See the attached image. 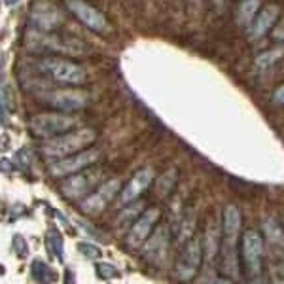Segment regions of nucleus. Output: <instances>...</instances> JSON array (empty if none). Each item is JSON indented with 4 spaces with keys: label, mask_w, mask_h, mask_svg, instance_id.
I'll return each mask as SVG.
<instances>
[{
    "label": "nucleus",
    "mask_w": 284,
    "mask_h": 284,
    "mask_svg": "<svg viewBox=\"0 0 284 284\" xmlns=\"http://www.w3.org/2000/svg\"><path fill=\"white\" fill-rule=\"evenodd\" d=\"M95 139H97V133L89 127L76 129V131H66L47 140L46 144L40 148V152L49 161H57V159H63L66 156H72L76 152L86 150L87 146H91L95 142Z\"/></svg>",
    "instance_id": "obj_1"
},
{
    "label": "nucleus",
    "mask_w": 284,
    "mask_h": 284,
    "mask_svg": "<svg viewBox=\"0 0 284 284\" xmlns=\"http://www.w3.org/2000/svg\"><path fill=\"white\" fill-rule=\"evenodd\" d=\"M36 68L61 86H82L87 82L86 70L80 65L63 59V57H46V59L36 63Z\"/></svg>",
    "instance_id": "obj_2"
},
{
    "label": "nucleus",
    "mask_w": 284,
    "mask_h": 284,
    "mask_svg": "<svg viewBox=\"0 0 284 284\" xmlns=\"http://www.w3.org/2000/svg\"><path fill=\"white\" fill-rule=\"evenodd\" d=\"M27 46L33 51H53L65 53V55H80L84 53V42L78 38H72L68 34H31L27 38Z\"/></svg>",
    "instance_id": "obj_3"
},
{
    "label": "nucleus",
    "mask_w": 284,
    "mask_h": 284,
    "mask_svg": "<svg viewBox=\"0 0 284 284\" xmlns=\"http://www.w3.org/2000/svg\"><path fill=\"white\" fill-rule=\"evenodd\" d=\"M201 262H203V241L199 237H190L174 265L176 278L180 282H190L199 273Z\"/></svg>",
    "instance_id": "obj_4"
},
{
    "label": "nucleus",
    "mask_w": 284,
    "mask_h": 284,
    "mask_svg": "<svg viewBox=\"0 0 284 284\" xmlns=\"http://www.w3.org/2000/svg\"><path fill=\"white\" fill-rule=\"evenodd\" d=\"M78 125V119L63 114H38L31 119V131L42 139H53L57 135L72 131Z\"/></svg>",
    "instance_id": "obj_5"
},
{
    "label": "nucleus",
    "mask_w": 284,
    "mask_h": 284,
    "mask_svg": "<svg viewBox=\"0 0 284 284\" xmlns=\"http://www.w3.org/2000/svg\"><path fill=\"white\" fill-rule=\"evenodd\" d=\"M99 159V150H82L72 156H66L63 159H57L49 165V174L51 176H70L74 172H80L91 167Z\"/></svg>",
    "instance_id": "obj_6"
},
{
    "label": "nucleus",
    "mask_w": 284,
    "mask_h": 284,
    "mask_svg": "<svg viewBox=\"0 0 284 284\" xmlns=\"http://www.w3.org/2000/svg\"><path fill=\"white\" fill-rule=\"evenodd\" d=\"M262 260H264V243L258 231L248 229L243 235V264L250 277H258L262 273Z\"/></svg>",
    "instance_id": "obj_7"
},
{
    "label": "nucleus",
    "mask_w": 284,
    "mask_h": 284,
    "mask_svg": "<svg viewBox=\"0 0 284 284\" xmlns=\"http://www.w3.org/2000/svg\"><path fill=\"white\" fill-rule=\"evenodd\" d=\"M99 178H100V171H97V169L91 171V169L87 167L84 171L70 174V176L65 180L61 192H63V195L68 199H80L91 192L93 188H95V184L99 182Z\"/></svg>",
    "instance_id": "obj_8"
},
{
    "label": "nucleus",
    "mask_w": 284,
    "mask_h": 284,
    "mask_svg": "<svg viewBox=\"0 0 284 284\" xmlns=\"http://www.w3.org/2000/svg\"><path fill=\"white\" fill-rule=\"evenodd\" d=\"M119 192V180L114 178L110 182H105L102 186L97 188V192H93L91 195H87L82 203H80V211L87 214V216H95L106 209V205L112 201Z\"/></svg>",
    "instance_id": "obj_9"
},
{
    "label": "nucleus",
    "mask_w": 284,
    "mask_h": 284,
    "mask_svg": "<svg viewBox=\"0 0 284 284\" xmlns=\"http://www.w3.org/2000/svg\"><path fill=\"white\" fill-rule=\"evenodd\" d=\"M47 97H44L49 108L61 110V112H78L82 108L87 106V95L82 91H72V89H63V91H51L46 93Z\"/></svg>",
    "instance_id": "obj_10"
},
{
    "label": "nucleus",
    "mask_w": 284,
    "mask_h": 284,
    "mask_svg": "<svg viewBox=\"0 0 284 284\" xmlns=\"http://www.w3.org/2000/svg\"><path fill=\"white\" fill-rule=\"evenodd\" d=\"M158 220H159V209H156V206H152V209H148V211L142 212L139 218L135 220V224L131 225V229L127 233V239H125L127 246L139 248L146 239L150 237V233H152V229L156 227Z\"/></svg>",
    "instance_id": "obj_11"
},
{
    "label": "nucleus",
    "mask_w": 284,
    "mask_h": 284,
    "mask_svg": "<svg viewBox=\"0 0 284 284\" xmlns=\"http://www.w3.org/2000/svg\"><path fill=\"white\" fill-rule=\"evenodd\" d=\"M66 8L76 15L80 23H84L87 29H91L95 33H100L106 29V17L99 10H95L84 0H66Z\"/></svg>",
    "instance_id": "obj_12"
},
{
    "label": "nucleus",
    "mask_w": 284,
    "mask_h": 284,
    "mask_svg": "<svg viewBox=\"0 0 284 284\" xmlns=\"http://www.w3.org/2000/svg\"><path fill=\"white\" fill-rule=\"evenodd\" d=\"M152 180H153L152 169H140L139 172H135V176H133V178L123 186V190L119 192V203H121V205L133 203L135 199L140 197V195L148 190V186L152 184Z\"/></svg>",
    "instance_id": "obj_13"
},
{
    "label": "nucleus",
    "mask_w": 284,
    "mask_h": 284,
    "mask_svg": "<svg viewBox=\"0 0 284 284\" xmlns=\"http://www.w3.org/2000/svg\"><path fill=\"white\" fill-rule=\"evenodd\" d=\"M144 250H142V254H144L146 260H150L152 264H158V262H161L163 260V256H165L167 248H169V229H167L165 225H161V227H158L156 229V233H150V237L144 241Z\"/></svg>",
    "instance_id": "obj_14"
},
{
    "label": "nucleus",
    "mask_w": 284,
    "mask_h": 284,
    "mask_svg": "<svg viewBox=\"0 0 284 284\" xmlns=\"http://www.w3.org/2000/svg\"><path fill=\"white\" fill-rule=\"evenodd\" d=\"M31 21L34 27H38L40 31H53L61 25V13L57 8L49 6V4H38L31 13Z\"/></svg>",
    "instance_id": "obj_15"
},
{
    "label": "nucleus",
    "mask_w": 284,
    "mask_h": 284,
    "mask_svg": "<svg viewBox=\"0 0 284 284\" xmlns=\"http://www.w3.org/2000/svg\"><path fill=\"white\" fill-rule=\"evenodd\" d=\"M278 19V8L277 6H267L264 8L262 12L252 19L250 23V29H248V33H250V38H262L269 29H271Z\"/></svg>",
    "instance_id": "obj_16"
},
{
    "label": "nucleus",
    "mask_w": 284,
    "mask_h": 284,
    "mask_svg": "<svg viewBox=\"0 0 284 284\" xmlns=\"http://www.w3.org/2000/svg\"><path fill=\"white\" fill-rule=\"evenodd\" d=\"M224 222H222V233L225 243H235L237 233L241 229V211L235 205H227L224 211Z\"/></svg>",
    "instance_id": "obj_17"
},
{
    "label": "nucleus",
    "mask_w": 284,
    "mask_h": 284,
    "mask_svg": "<svg viewBox=\"0 0 284 284\" xmlns=\"http://www.w3.org/2000/svg\"><path fill=\"white\" fill-rule=\"evenodd\" d=\"M31 273H33V277L36 282L40 284H51L57 280V275L49 269V265L44 264L42 260H34L33 265H31Z\"/></svg>",
    "instance_id": "obj_18"
},
{
    "label": "nucleus",
    "mask_w": 284,
    "mask_h": 284,
    "mask_svg": "<svg viewBox=\"0 0 284 284\" xmlns=\"http://www.w3.org/2000/svg\"><path fill=\"white\" fill-rule=\"evenodd\" d=\"M46 246H47V252H49V256H53L55 260H59L63 262V237H61V233L51 227L46 235Z\"/></svg>",
    "instance_id": "obj_19"
},
{
    "label": "nucleus",
    "mask_w": 284,
    "mask_h": 284,
    "mask_svg": "<svg viewBox=\"0 0 284 284\" xmlns=\"http://www.w3.org/2000/svg\"><path fill=\"white\" fill-rule=\"evenodd\" d=\"M260 8V0H245L241 6H239L237 12V21L239 25H250L252 19L256 17V12Z\"/></svg>",
    "instance_id": "obj_20"
},
{
    "label": "nucleus",
    "mask_w": 284,
    "mask_h": 284,
    "mask_svg": "<svg viewBox=\"0 0 284 284\" xmlns=\"http://www.w3.org/2000/svg\"><path fill=\"white\" fill-rule=\"evenodd\" d=\"M176 178H178V172L176 169H169L165 174H161L158 180V193L159 197H167L169 193L172 192V188L176 184Z\"/></svg>",
    "instance_id": "obj_21"
},
{
    "label": "nucleus",
    "mask_w": 284,
    "mask_h": 284,
    "mask_svg": "<svg viewBox=\"0 0 284 284\" xmlns=\"http://www.w3.org/2000/svg\"><path fill=\"white\" fill-rule=\"evenodd\" d=\"M264 229L267 239L271 241L273 245L284 246V235H282V227L275 222V220H265L264 222Z\"/></svg>",
    "instance_id": "obj_22"
},
{
    "label": "nucleus",
    "mask_w": 284,
    "mask_h": 284,
    "mask_svg": "<svg viewBox=\"0 0 284 284\" xmlns=\"http://www.w3.org/2000/svg\"><path fill=\"white\" fill-rule=\"evenodd\" d=\"M284 55V49H269L267 53H264V55H260L258 61H256V65L260 66V68H265V66H271L273 63L277 59H280Z\"/></svg>",
    "instance_id": "obj_23"
},
{
    "label": "nucleus",
    "mask_w": 284,
    "mask_h": 284,
    "mask_svg": "<svg viewBox=\"0 0 284 284\" xmlns=\"http://www.w3.org/2000/svg\"><path fill=\"white\" fill-rule=\"evenodd\" d=\"M78 250L89 260H99L100 258V248L95 245H89V243H80Z\"/></svg>",
    "instance_id": "obj_24"
},
{
    "label": "nucleus",
    "mask_w": 284,
    "mask_h": 284,
    "mask_svg": "<svg viewBox=\"0 0 284 284\" xmlns=\"http://www.w3.org/2000/svg\"><path fill=\"white\" fill-rule=\"evenodd\" d=\"M97 275H99L100 278L108 280V278L118 277V269H116L114 265H110V264H99V265H97Z\"/></svg>",
    "instance_id": "obj_25"
},
{
    "label": "nucleus",
    "mask_w": 284,
    "mask_h": 284,
    "mask_svg": "<svg viewBox=\"0 0 284 284\" xmlns=\"http://www.w3.org/2000/svg\"><path fill=\"white\" fill-rule=\"evenodd\" d=\"M13 248H15V254H17L19 258H27L29 246H27L25 239L21 237V235H15V237H13Z\"/></svg>",
    "instance_id": "obj_26"
},
{
    "label": "nucleus",
    "mask_w": 284,
    "mask_h": 284,
    "mask_svg": "<svg viewBox=\"0 0 284 284\" xmlns=\"http://www.w3.org/2000/svg\"><path fill=\"white\" fill-rule=\"evenodd\" d=\"M17 163H19L21 169H27V167H29V163H31V159H29V150H21V152L17 153Z\"/></svg>",
    "instance_id": "obj_27"
},
{
    "label": "nucleus",
    "mask_w": 284,
    "mask_h": 284,
    "mask_svg": "<svg viewBox=\"0 0 284 284\" xmlns=\"http://www.w3.org/2000/svg\"><path fill=\"white\" fill-rule=\"evenodd\" d=\"M8 112V95L6 91L0 87V114Z\"/></svg>",
    "instance_id": "obj_28"
},
{
    "label": "nucleus",
    "mask_w": 284,
    "mask_h": 284,
    "mask_svg": "<svg viewBox=\"0 0 284 284\" xmlns=\"http://www.w3.org/2000/svg\"><path fill=\"white\" fill-rule=\"evenodd\" d=\"M273 100L277 102V105H284V86H280L275 91V95H273Z\"/></svg>",
    "instance_id": "obj_29"
},
{
    "label": "nucleus",
    "mask_w": 284,
    "mask_h": 284,
    "mask_svg": "<svg viewBox=\"0 0 284 284\" xmlns=\"http://www.w3.org/2000/svg\"><path fill=\"white\" fill-rule=\"evenodd\" d=\"M13 169V165L12 163H10V159H2V161H0V171H12Z\"/></svg>",
    "instance_id": "obj_30"
},
{
    "label": "nucleus",
    "mask_w": 284,
    "mask_h": 284,
    "mask_svg": "<svg viewBox=\"0 0 284 284\" xmlns=\"http://www.w3.org/2000/svg\"><path fill=\"white\" fill-rule=\"evenodd\" d=\"M273 284H284V278H280V277H275V278H273Z\"/></svg>",
    "instance_id": "obj_31"
},
{
    "label": "nucleus",
    "mask_w": 284,
    "mask_h": 284,
    "mask_svg": "<svg viewBox=\"0 0 284 284\" xmlns=\"http://www.w3.org/2000/svg\"><path fill=\"white\" fill-rule=\"evenodd\" d=\"M65 284H76V282H74V278L72 277H68V278H66V282Z\"/></svg>",
    "instance_id": "obj_32"
},
{
    "label": "nucleus",
    "mask_w": 284,
    "mask_h": 284,
    "mask_svg": "<svg viewBox=\"0 0 284 284\" xmlns=\"http://www.w3.org/2000/svg\"><path fill=\"white\" fill-rule=\"evenodd\" d=\"M15 2H17V0H6V4H8V6H13Z\"/></svg>",
    "instance_id": "obj_33"
},
{
    "label": "nucleus",
    "mask_w": 284,
    "mask_h": 284,
    "mask_svg": "<svg viewBox=\"0 0 284 284\" xmlns=\"http://www.w3.org/2000/svg\"><path fill=\"white\" fill-rule=\"evenodd\" d=\"M211 284H227V282H224V280H214V282H211Z\"/></svg>",
    "instance_id": "obj_34"
}]
</instances>
